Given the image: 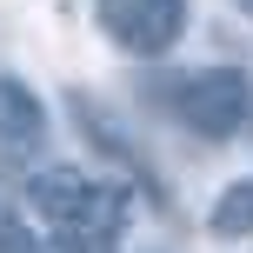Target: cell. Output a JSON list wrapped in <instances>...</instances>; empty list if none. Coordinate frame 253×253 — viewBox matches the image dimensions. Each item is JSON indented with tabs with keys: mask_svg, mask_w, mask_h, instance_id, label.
<instances>
[{
	"mask_svg": "<svg viewBox=\"0 0 253 253\" xmlns=\"http://www.w3.org/2000/svg\"><path fill=\"white\" fill-rule=\"evenodd\" d=\"M247 107H253V87L240 67H200V74L173 80V114L200 140H233L247 126Z\"/></svg>",
	"mask_w": 253,
	"mask_h": 253,
	"instance_id": "cell-2",
	"label": "cell"
},
{
	"mask_svg": "<svg viewBox=\"0 0 253 253\" xmlns=\"http://www.w3.org/2000/svg\"><path fill=\"white\" fill-rule=\"evenodd\" d=\"M233 7H240V13H253V0H233Z\"/></svg>",
	"mask_w": 253,
	"mask_h": 253,
	"instance_id": "cell-7",
	"label": "cell"
},
{
	"mask_svg": "<svg viewBox=\"0 0 253 253\" xmlns=\"http://www.w3.org/2000/svg\"><path fill=\"white\" fill-rule=\"evenodd\" d=\"M207 227H213L220 240H247V233H253V173H247V180H233V187L213 200Z\"/></svg>",
	"mask_w": 253,
	"mask_h": 253,
	"instance_id": "cell-5",
	"label": "cell"
},
{
	"mask_svg": "<svg viewBox=\"0 0 253 253\" xmlns=\"http://www.w3.org/2000/svg\"><path fill=\"white\" fill-rule=\"evenodd\" d=\"M0 253H40L34 233L20 227V213H7V207H0Z\"/></svg>",
	"mask_w": 253,
	"mask_h": 253,
	"instance_id": "cell-6",
	"label": "cell"
},
{
	"mask_svg": "<svg viewBox=\"0 0 253 253\" xmlns=\"http://www.w3.org/2000/svg\"><path fill=\"white\" fill-rule=\"evenodd\" d=\"M93 20L133 60H160L187 34V0H93Z\"/></svg>",
	"mask_w": 253,
	"mask_h": 253,
	"instance_id": "cell-3",
	"label": "cell"
},
{
	"mask_svg": "<svg viewBox=\"0 0 253 253\" xmlns=\"http://www.w3.org/2000/svg\"><path fill=\"white\" fill-rule=\"evenodd\" d=\"M27 200H34V213L47 220V227H60L67 240H80V247L114 240L120 220H126V193L107 187V180H87L80 167H47V173H34Z\"/></svg>",
	"mask_w": 253,
	"mask_h": 253,
	"instance_id": "cell-1",
	"label": "cell"
},
{
	"mask_svg": "<svg viewBox=\"0 0 253 253\" xmlns=\"http://www.w3.org/2000/svg\"><path fill=\"white\" fill-rule=\"evenodd\" d=\"M40 133H47V107H40V93L27 87V80L0 74V140H7V147H34Z\"/></svg>",
	"mask_w": 253,
	"mask_h": 253,
	"instance_id": "cell-4",
	"label": "cell"
}]
</instances>
